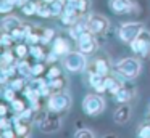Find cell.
Here are the masks:
<instances>
[{
    "label": "cell",
    "instance_id": "6da1fadb",
    "mask_svg": "<svg viewBox=\"0 0 150 138\" xmlns=\"http://www.w3.org/2000/svg\"><path fill=\"white\" fill-rule=\"evenodd\" d=\"M73 98L68 92H63V90H58V92H53L52 95L49 96V101H47V108L49 111L53 112H66L69 108H71Z\"/></svg>",
    "mask_w": 150,
    "mask_h": 138
},
{
    "label": "cell",
    "instance_id": "7a4b0ae2",
    "mask_svg": "<svg viewBox=\"0 0 150 138\" xmlns=\"http://www.w3.org/2000/svg\"><path fill=\"white\" fill-rule=\"evenodd\" d=\"M115 69H116V72L120 74V76L132 80V79H136V77H139L140 71H142V63H140V60H137V58H123V60L116 64Z\"/></svg>",
    "mask_w": 150,
    "mask_h": 138
},
{
    "label": "cell",
    "instance_id": "3957f363",
    "mask_svg": "<svg viewBox=\"0 0 150 138\" xmlns=\"http://www.w3.org/2000/svg\"><path fill=\"white\" fill-rule=\"evenodd\" d=\"M82 111L87 116H100L105 111V99L100 96V93H89L82 99Z\"/></svg>",
    "mask_w": 150,
    "mask_h": 138
},
{
    "label": "cell",
    "instance_id": "277c9868",
    "mask_svg": "<svg viewBox=\"0 0 150 138\" xmlns=\"http://www.w3.org/2000/svg\"><path fill=\"white\" fill-rule=\"evenodd\" d=\"M63 64H65V69L69 72H82L87 66V60H86V55L82 51H68L63 58Z\"/></svg>",
    "mask_w": 150,
    "mask_h": 138
},
{
    "label": "cell",
    "instance_id": "5b68a950",
    "mask_svg": "<svg viewBox=\"0 0 150 138\" xmlns=\"http://www.w3.org/2000/svg\"><path fill=\"white\" fill-rule=\"evenodd\" d=\"M131 50L140 58H147L150 55V32L147 29H144L136 39L129 43Z\"/></svg>",
    "mask_w": 150,
    "mask_h": 138
},
{
    "label": "cell",
    "instance_id": "8992f818",
    "mask_svg": "<svg viewBox=\"0 0 150 138\" xmlns=\"http://www.w3.org/2000/svg\"><path fill=\"white\" fill-rule=\"evenodd\" d=\"M144 29L145 27H144L142 22H123L118 29V37L124 43H131Z\"/></svg>",
    "mask_w": 150,
    "mask_h": 138
},
{
    "label": "cell",
    "instance_id": "52a82bcc",
    "mask_svg": "<svg viewBox=\"0 0 150 138\" xmlns=\"http://www.w3.org/2000/svg\"><path fill=\"white\" fill-rule=\"evenodd\" d=\"M86 22H87V29L95 35L105 34V32L108 31V27H110V21H108L103 15H98V13L89 15V18H87Z\"/></svg>",
    "mask_w": 150,
    "mask_h": 138
},
{
    "label": "cell",
    "instance_id": "ba28073f",
    "mask_svg": "<svg viewBox=\"0 0 150 138\" xmlns=\"http://www.w3.org/2000/svg\"><path fill=\"white\" fill-rule=\"evenodd\" d=\"M39 128L44 133H55L62 128V117L58 116V112H47L44 114V117L39 122Z\"/></svg>",
    "mask_w": 150,
    "mask_h": 138
},
{
    "label": "cell",
    "instance_id": "9c48e42d",
    "mask_svg": "<svg viewBox=\"0 0 150 138\" xmlns=\"http://www.w3.org/2000/svg\"><path fill=\"white\" fill-rule=\"evenodd\" d=\"M76 42H78V50L82 51L84 55H94L98 48L95 34H92L91 31H86L84 34H81Z\"/></svg>",
    "mask_w": 150,
    "mask_h": 138
},
{
    "label": "cell",
    "instance_id": "30bf717a",
    "mask_svg": "<svg viewBox=\"0 0 150 138\" xmlns=\"http://www.w3.org/2000/svg\"><path fill=\"white\" fill-rule=\"evenodd\" d=\"M108 6L115 15H126V13L132 11L131 0H108Z\"/></svg>",
    "mask_w": 150,
    "mask_h": 138
},
{
    "label": "cell",
    "instance_id": "8fae6325",
    "mask_svg": "<svg viewBox=\"0 0 150 138\" xmlns=\"http://www.w3.org/2000/svg\"><path fill=\"white\" fill-rule=\"evenodd\" d=\"M129 119H131V106L127 103H121V106L116 108V111L113 114V120L116 124H126Z\"/></svg>",
    "mask_w": 150,
    "mask_h": 138
},
{
    "label": "cell",
    "instance_id": "7c38bea8",
    "mask_svg": "<svg viewBox=\"0 0 150 138\" xmlns=\"http://www.w3.org/2000/svg\"><path fill=\"white\" fill-rule=\"evenodd\" d=\"M47 85H49V79H42L40 76H36V77H29V79H28L26 87L31 90H34V92H37V93H40Z\"/></svg>",
    "mask_w": 150,
    "mask_h": 138
},
{
    "label": "cell",
    "instance_id": "4fadbf2b",
    "mask_svg": "<svg viewBox=\"0 0 150 138\" xmlns=\"http://www.w3.org/2000/svg\"><path fill=\"white\" fill-rule=\"evenodd\" d=\"M20 26H23L21 19H20V18H16V16H13V15H7L4 19H2V31L11 32L13 29L20 27Z\"/></svg>",
    "mask_w": 150,
    "mask_h": 138
},
{
    "label": "cell",
    "instance_id": "5bb4252c",
    "mask_svg": "<svg viewBox=\"0 0 150 138\" xmlns=\"http://www.w3.org/2000/svg\"><path fill=\"white\" fill-rule=\"evenodd\" d=\"M52 50L55 51L58 56H65L69 51V45L63 37H57V39H53V42H52Z\"/></svg>",
    "mask_w": 150,
    "mask_h": 138
},
{
    "label": "cell",
    "instance_id": "9a60e30c",
    "mask_svg": "<svg viewBox=\"0 0 150 138\" xmlns=\"http://www.w3.org/2000/svg\"><path fill=\"white\" fill-rule=\"evenodd\" d=\"M97 72H100L102 76H108L110 74V61H108L107 56H98L97 60L94 61V67Z\"/></svg>",
    "mask_w": 150,
    "mask_h": 138
},
{
    "label": "cell",
    "instance_id": "2e32d148",
    "mask_svg": "<svg viewBox=\"0 0 150 138\" xmlns=\"http://www.w3.org/2000/svg\"><path fill=\"white\" fill-rule=\"evenodd\" d=\"M16 67H18V74H20V76L26 77V79L33 77V74H31V71H33V64L28 63L24 58H20V61L16 63Z\"/></svg>",
    "mask_w": 150,
    "mask_h": 138
},
{
    "label": "cell",
    "instance_id": "e0dca14e",
    "mask_svg": "<svg viewBox=\"0 0 150 138\" xmlns=\"http://www.w3.org/2000/svg\"><path fill=\"white\" fill-rule=\"evenodd\" d=\"M113 96H115V99H116L118 103H129L131 98H132V93H131L129 88H126V87L121 85L120 90H118Z\"/></svg>",
    "mask_w": 150,
    "mask_h": 138
},
{
    "label": "cell",
    "instance_id": "ac0fdd59",
    "mask_svg": "<svg viewBox=\"0 0 150 138\" xmlns=\"http://www.w3.org/2000/svg\"><path fill=\"white\" fill-rule=\"evenodd\" d=\"M105 87H107V92H110L111 95H115V93L120 90L121 83H120V80H118L116 77H113V76H105Z\"/></svg>",
    "mask_w": 150,
    "mask_h": 138
},
{
    "label": "cell",
    "instance_id": "d6986e66",
    "mask_svg": "<svg viewBox=\"0 0 150 138\" xmlns=\"http://www.w3.org/2000/svg\"><path fill=\"white\" fill-rule=\"evenodd\" d=\"M26 85H28V79H26V77H23V76L13 77V79L10 80V87L15 90V92H24Z\"/></svg>",
    "mask_w": 150,
    "mask_h": 138
},
{
    "label": "cell",
    "instance_id": "ffe728a7",
    "mask_svg": "<svg viewBox=\"0 0 150 138\" xmlns=\"http://www.w3.org/2000/svg\"><path fill=\"white\" fill-rule=\"evenodd\" d=\"M29 55L34 58L36 61H42L45 56V53H44V48L40 43H36V45H29Z\"/></svg>",
    "mask_w": 150,
    "mask_h": 138
},
{
    "label": "cell",
    "instance_id": "44dd1931",
    "mask_svg": "<svg viewBox=\"0 0 150 138\" xmlns=\"http://www.w3.org/2000/svg\"><path fill=\"white\" fill-rule=\"evenodd\" d=\"M37 6H39V2H37V0H29L28 3H24V5L21 6V11L26 16L37 15Z\"/></svg>",
    "mask_w": 150,
    "mask_h": 138
},
{
    "label": "cell",
    "instance_id": "7402d4cb",
    "mask_svg": "<svg viewBox=\"0 0 150 138\" xmlns=\"http://www.w3.org/2000/svg\"><path fill=\"white\" fill-rule=\"evenodd\" d=\"M65 0H55L50 3V10H52V16H62L65 13Z\"/></svg>",
    "mask_w": 150,
    "mask_h": 138
},
{
    "label": "cell",
    "instance_id": "603a6c76",
    "mask_svg": "<svg viewBox=\"0 0 150 138\" xmlns=\"http://www.w3.org/2000/svg\"><path fill=\"white\" fill-rule=\"evenodd\" d=\"M37 16L40 18H50L52 16V10H50V3H45L40 0L39 6H37Z\"/></svg>",
    "mask_w": 150,
    "mask_h": 138
},
{
    "label": "cell",
    "instance_id": "cb8c5ba5",
    "mask_svg": "<svg viewBox=\"0 0 150 138\" xmlns=\"http://www.w3.org/2000/svg\"><path fill=\"white\" fill-rule=\"evenodd\" d=\"M49 85H50V88H52L53 92H58V90H63V87H65V80H63L62 76L53 77V79H49Z\"/></svg>",
    "mask_w": 150,
    "mask_h": 138
},
{
    "label": "cell",
    "instance_id": "d4e9b609",
    "mask_svg": "<svg viewBox=\"0 0 150 138\" xmlns=\"http://www.w3.org/2000/svg\"><path fill=\"white\" fill-rule=\"evenodd\" d=\"M34 109L33 108H26L24 111H21V112H18V117L21 119V120H24V122H33L34 120Z\"/></svg>",
    "mask_w": 150,
    "mask_h": 138
},
{
    "label": "cell",
    "instance_id": "484cf974",
    "mask_svg": "<svg viewBox=\"0 0 150 138\" xmlns=\"http://www.w3.org/2000/svg\"><path fill=\"white\" fill-rule=\"evenodd\" d=\"M53 35H55V31L53 29H50V27H47V29H44L42 31V34H40V43H50L52 42V39H53Z\"/></svg>",
    "mask_w": 150,
    "mask_h": 138
},
{
    "label": "cell",
    "instance_id": "4316f807",
    "mask_svg": "<svg viewBox=\"0 0 150 138\" xmlns=\"http://www.w3.org/2000/svg\"><path fill=\"white\" fill-rule=\"evenodd\" d=\"M2 98H4L5 101L11 103L15 98H16V92H15L11 87H4V90H2Z\"/></svg>",
    "mask_w": 150,
    "mask_h": 138
},
{
    "label": "cell",
    "instance_id": "83f0119b",
    "mask_svg": "<svg viewBox=\"0 0 150 138\" xmlns=\"http://www.w3.org/2000/svg\"><path fill=\"white\" fill-rule=\"evenodd\" d=\"M10 34H11V37H13V40H15V42H21V40H26V32H24L23 26H20V27L13 29V31H11Z\"/></svg>",
    "mask_w": 150,
    "mask_h": 138
},
{
    "label": "cell",
    "instance_id": "f1b7e54d",
    "mask_svg": "<svg viewBox=\"0 0 150 138\" xmlns=\"http://www.w3.org/2000/svg\"><path fill=\"white\" fill-rule=\"evenodd\" d=\"M15 53H16L18 58H26V55L29 53V45L26 43H18L15 47Z\"/></svg>",
    "mask_w": 150,
    "mask_h": 138
},
{
    "label": "cell",
    "instance_id": "f546056e",
    "mask_svg": "<svg viewBox=\"0 0 150 138\" xmlns=\"http://www.w3.org/2000/svg\"><path fill=\"white\" fill-rule=\"evenodd\" d=\"M60 19H62V22H63L65 26H68V27L78 22V16H74V15H66V13H63V15L60 16Z\"/></svg>",
    "mask_w": 150,
    "mask_h": 138
},
{
    "label": "cell",
    "instance_id": "4dcf8cb0",
    "mask_svg": "<svg viewBox=\"0 0 150 138\" xmlns=\"http://www.w3.org/2000/svg\"><path fill=\"white\" fill-rule=\"evenodd\" d=\"M16 6V3H13V2H10V0H2V3H0V13H10V11H13V8Z\"/></svg>",
    "mask_w": 150,
    "mask_h": 138
},
{
    "label": "cell",
    "instance_id": "1f68e13d",
    "mask_svg": "<svg viewBox=\"0 0 150 138\" xmlns=\"http://www.w3.org/2000/svg\"><path fill=\"white\" fill-rule=\"evenodd\" d=\"M137 137H140V138H150V120L145 122V124H142L139 127Z\"/></svg>",
    "mask_w": 150,
    "mask_h": 138
},
{
    "label": "cell",
    "instance_id": "d6a6232c",
    "mask_svg": "<svg viewBox=\"0 0 150 138\" xmlns=\"http://www.w3.org/2000/svg\"><path fill=\"white\" fill-rule=\"evenodd\" d=\"M10 104H11V109H13V111L16 112V114H18V112H21V111H24V109H26V103H24L23 99H18V98H15L13 101L10 103Z\"/></svg>",
    "mask_w": 150,
    "mask_h": 138
},
{
    "label": "cell",
    "instance_id": "836d02e7",
    "mask_svg": "<svg viewBox=\"0 0 150 138\" xmlns=\"http://www.w3.org/2000/svg\"><path fill=\"white\" fill-rule=\"evenodd\" d=\"M15 63V56H13V51L7 50L5 48L4 55H2V66H7V64H11Z\"/></svg>",
    "mask_w": 150,
    "mask_h": 138
},
{
    "label": "cell",
    "instance_id": "e575fe53",
    "mask_svg": "<svg viewBox=\"0 0 150 138\" xmlns=\"http://www.w3.org/2000/svg\"><path fill=\"white\" fill-rule=\"evenodd\" d=\"M94 137V132L91 128H79L74 132V138H92Z\"/></svg>",
    "mask_w": 150,
    "mask_h": 138
},
{
    "label": "cell",
    "instance_id": "d590c367",
    "mask_svg": "<svg viewBox=\"0 0 150 138\" xmlns=\"http://www.w3.org/2000/svg\"><path fill=\"white\" fill-rule=\"evenodd\" d=\"M13 37H11L10 32L7 31H2V45H4V48H8L10 45H13Z\"/></svg>",
    "mask_w": 150,
    "mask_h": 138
},
{
    "label": "cell",
    "instance_id": "8d00e7d4",
    "mask_svg": "<svg viewBox=\"0 0 150 138\" xmlns=\"http://www.w3.org/2000/svg\"><path fill=\"white\" fill-rule=\"evenodd\" d=\"M44 71H45L44 64L40 63V61H37V63H34V64H33V71H31V74H33V77H36V76H42Z\"/></svg>",
    "mask_w": 150,
    "mask_h": 138
},
{
    "label": "cell",
    "instance_id": "74e56055",
    "mask_svg": "<svg viewBox=\"0 0 150 138\" xmlns=\"http://www.w3.org/2000/svg\"><path fill=\"white\" fill-rule=\"evenodd\" d=\"M58 76H62V69H60V67H57V66H52L49 69L47 77H49V79H53V77H58Z\"/></svg>",
    "mask_w": 150,
    "mask_h": 138
},
{
    "label": "cell",
    "instance_id": "f35d334b",
    "mask_svg": "<svg viewBox=\"0 0 150 138\" xmlns=\"http://www.w3.org/2000/svg\"><path fill=\"white\" fill-rule=\"evenodd\" d=\"M78 8H79V13L84 15L89 8V0H78Z\"/></svg>",
    "mask_w": 150,
    "mask_h": 138
},
{
    "label": "cell",
    "instance_id": "ab89813d",
    "mask_svg": "<svg viewBox=\"0 0 150 138\" xmlns=\"http://www.w3.org/2000/svg\"><path fill=\"white\" fill-rule=\"evenodd\" d=\"M15 135H16V130H13V128H7V130L2 132V137L5 138H13Z\"/></svg>",
    "mask_w": 150,
    "mask_h": 138
},
{
    "label": "cell",
    "instance_id": "60d3db41",
    "mask_svg": "<svg viewBox=\"0 0 150 138\" xmlns=\"http://www.w3.org/2000/svg\"><path fill=\"white\" fill-rule=\"evenodd\" d=\"M57 60H58V55H57V53H55V51H53V50L50 51L49 55H47V61H49V63H55Z\"/></svg>",
    "mask_w": 150,
    "mask_h": 138
},
{
    "label": "cell",
    "instance_id": "b9f144b4",
    "mask_svg": "<svg viewBox=\"0 0 150 138\" xmlns=\"http://www.w3.org/2000/svg\"><path fill=\"white\" fill-rule=\"evenodd\" d=\"M0 116H2V117H5V116H7V106H5V104L0 106Z\"/></svg>",
    "mask_w": 150,
    "mask_h": 138
},
{
    "label": "cell",
    "instance_id": "7bdbcfd3",
    "mask_svg": "<svg viewBox=\"0 0 150 138\" xmlns=\"http://www.w3.org/2000/svg\"><path fill=\"white\" fill-rule=\"evenodd\" d=\"M147 117L150 119V106H149V111H147Z\"/></svg>",
    "mask_w": 150,
    "mask_h": 138
},
{
    "label": "cell",
    "instance_id": "ee69618b",
    "mask_svg": "<svg viewBox=\"0 0 150 138\" xmlns=\"http://www.w3.org/2000/svg\"><path fill=\"white\" fill-rule=\"evenodd\" d=\"M65 2H71V0H65Z\"/></svg>",
    "mask_w": 150,
    "mask_h": 138
}]
</instances>
